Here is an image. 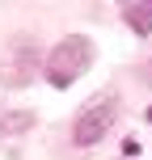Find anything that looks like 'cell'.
Masks as SVG:
<instances>
[{
    "label": "cell",
    "mask_w": 152,
    "mask_h": 160,
    "mask_svg": "<svg viewBox=\"0 0 152 160\" xmlns=\"http://www.w3.org/2000/svg\"><path fill=\"white\" fill-rule=\"evenodd\" d=\"M89 59H93V42L80 38V34H72V38H64L47 55V80L59 84V88H68L72 80H80L89 72Z\"/></svg>",
    "instance_id": "1"
},
{
    "label": "cell",
    "mask_w": 152,
    "mask_h": 160,
    "mask_svg": "<svg viewBox=\"0 0 152 160\" xmlns=\"http://www.w3.org/2000/svg\"><path fill=\"white\" fill-rule=\"evenodd\" d=\"M114 114H118V101H114L110 93H97V101L89 105V110H80L72 139H76V143H97V139L114 127Z\"/></svg>",
    "instance_id": "2"
},
{
    "label": "cell",
    "mask_w": 152,
    "mask_h": 160,
    "mask_svg": "<svg viewBox=\"0 0 152 160\" xmlns=\"http://www.w3.org/2000/svg\"><path fill=\"white\" fill-rule=\"evenodd\" d=\"M123 17L135 34H148L152 30V4H123Z\"/></svg>",
    "instance_id": "3"
},
{
    "label": "cell",
    "mask_w": 152,
    "mask_h": 160,
    "mask_svg": "<svg viewBox=\"0 0 152 160\" xmlns=\"http://www.w3.org/2000/svg\"><path fill=\"white\" fill-rule=\"evenodd\" d=\"M148 122H152V110H148Z\"/></svg>",
    "instance_id": "4"
},
{
    "label": "cell",
    "mask_w": 152,
    "mask_h": 160,
    "mask_svg": "<svg viewBox=\"0 0 152 160\" xmlns=\"http://www.w3.org/2000/svg\"><path fill=\"white\" fill-rule=\"evenodd\" d=\"M148 76H152V68H148Z\"/></svg>",
    "instance_id": "5"
}]
</instances>
